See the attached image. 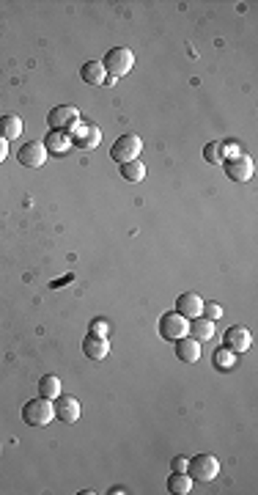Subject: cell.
Here are the masks:
<instances>
[{
    "instance_id": "obj_1",
    "label": "cell",
    "mask_w": 258,
    "mask_h": 495,
    "mask_svg": "<svg viewBox=\"0 0 258 495\" xmlns=\"http://www.w3.org/2000/svg\"><path fill=\"white\" fill-rule=\"evenodd\" d=\"M53 418H55L53 399L39 396V399H31V402L22 404V421H25L28 427H47Z\"/></svg>"
},
{
    "instance_id": "obj_2",
    "label": "cell",
    "mask_w": 258,
    "mask_h": 495,
    "mask_svg": "<svg viewBox=\"0 0 258 495\" xmlns=\"http://www.w3.org/2000/svg\"><path fill=\"white\" fill-rule=\"evenodd\" d=\"M187 476L193 482H215L220 476V460L215 454H198L187 460Z\"/></svg>"
},
{
    "instance_id": "obj_3",
    "label": "cell",
    "mask_w": 258,
    "mask_h": 495,
    "mask_svg": "<svg viewBox=\"0 0 258 495\" xmlns=\"http://www.w3.org/2000/svg\"><path fill=\"white\" fill-rule=\"evenodd\" d=\"M47 124H50V130L72 135V132L80 127V110H77L74 105H58V107L50 110Z\"/></svg>"
},
{
    "instance_id": "obj_4",
    "label": "cell",
    "mask_w": 258,
    "mask_h": 495,
    "mask_svg": "<svg viewBox=\"0 0 258 495\" xmlns=\"http://www.w3.org/2000/svg\"><path fill=\"white\" fill-rule=\"evenodd\" d=\"M104 72H110L113 77H124L127 72H132V66H135V55H132V50L127 47H110L107 53H104Z\"/></svg>"
},
{
    "instance_id": "obj_5",
    "label": "cell",
    "mask_w": 258,
    "mask_h": 495,
    "mask_svg": "<svg viewBox=\"0 0 258 495\" xmlns=\"http://www.w3.org/2000/svg\"><path fill=\"white\" fill-rule=\"evenodd\" d=\"M223 171H226V176L231 182H239V185H245V182H250L253 179V173H256V165L253 160L242 152V154H233V157H226L223 160Z\"/></svg>"
},
{
    "instance_id": "obj_6",
    "label": "cell",
    "mask_w": 258,
    "mask_h": 495,
    "mask_svg": "<svg viewBox=\"0 0 258 495\" xmlns=\"http://www.w3.org/2000/svg\"><path fill=\"white\" fill-rule=\"evenodd\" d=\"M140 152H143V140H140L137 135H121V138L113 143L110 157L121 165V163H129V160H137Z\"/></svg>"
},
{
    "instance_id": "obj_7",
    "label": "cell",
    "mask_w": 258,
    "mask_h": 495,
    "mask_svg": "<svg viewBox=\"0 0 258 495\" xmlns=\"http://www.w3.org/2000/svg\"><path fill=\"white\" fill-rule=\"evenodd\" d=\"M187 330H190V319H184L176 311H168V314L160 317V336L165 341H170V344L179 341L182 336H187Z\"/></svg>"
},
{
    "instance_id": "obj_8",
    "label": "cell",
    "mask_w": 258,
    "mask_h": 495,
    "mask_svg": "<svg viewBox=\"0 0 258 495\" xmlns=\"http://www.w3.org/2000/svg\"><path fill=\"white\" fill-rule=\"evenodd\" d=\"M99 140H102V130H99L97 124H83V121H80V127L72 132V146L80 149V152L97 149Z\"/></svg>"
},
{
    "instance_id": "obj_9",
    "label": "cell",
    "mask_w": 258,
    "mask_h": 495,
    "mask_svg": "<svg viewBox=\"0 0 258 495\" xmlns=\"http://www.w3.org/2000/svg\"><path fill=\"white\" fill-rule=\"evenodd\" d=\"M250 344H253V336H250V330L242 328V325L228 328L226 336H223V347H228V350H231V352H236V355L247 352V350H250Z\"/></svg>"
},
{
    "instance_id": "obj_10",
    "label": "cell",
    "mask_w": 258,
    "mask_h": 495,
    "mask_svg": "<svg viewBox=\"0 0 258 495\" xmlns=\"http://www.w3.org/2000/svg\"><path fill=\"white\" fill-rule=\"evenodd\" d=\"M83 352H86V358H91V361H104L107 352H110V338L91 330V333L83 338Z\"/></svg>"
},
{
    "instance_id": "obj_11",
    "label": "cell",
    "mask_w": 258,
    "mask_h": 495,
    "mask_svg": "<svg viewBox=\"0 0 258 495\" xmlns=\"http://www.w3.org/2000/svg\"><path fill=\"white\" fill-rule=\"evenodd\" d=\"M17 160H20V165H25V168H41V165L47 163V149H44L41 140H31V143H25L17 152Z\"/></svg>"
},
{
    "instance_id": "obj_12",
    "label": "cell",
    "mask_w": 258,
    "mask_h": 495,
    "mask_svg": "<svg viewBox=\"0 0 258 495\" xmlns=\"http://www.w3.org/2000/svg\"><path fill=\"white\" fill-rule=\"evenodd\" d=\"M203 311V300L198 292H182L176 297V314H182L184 319H198Z\"/></svg>"
},
{
    "instance_id": "obj_13",
    "label": "cell",
    "mask_w": 258,
    "mask_h": 495,
    "mask_svg": "<svg viewBox=\"0 0 258 495\" xmlns=\"http://www.w3.org/2000/svg\"><path fill=\"white\" fill-rule=\"evenodd\" d=\"M53 407H55V418L61 424H74L80 418V402L74 396H58L53 402Z\"/></svg>"
},
{
    "instance_id": "obj_14",
    "label": "cell",
    "mask_w": 258,
    "mask_h": 495,
    "mask_svg": "<svg viewBox=\"0 0 258 495\" xmlns=\"http://www.w3.org/2000/svg\"><path fill=\"white\" fill-rule=\"evenodd\" d=\"M173 347H176V358L184 363H198L201 358V341H195L190 336H182L179 341H173Z\"/></svg>"
},
{
    "instance_id": "obj_15",
    "label": "cell",
    "mask_w": 258,
    "mask_h": 495,
    "mask_svg": "<svg viewBox=\"0 0 258 495\" xmlns=\"http://www.w3.org/2000/svg\"><path fill=\"white\" fill-rule=\"evenodd\" d=\"M44 149H47V154L53 152V154H64V152H69L72 149V135H66V132H55L50 130L47 135H44Z\"/></svg>"
},
{
    "instance_id": "obj_16",
    "label": "cell",
    "mask_w": 258,
    "mask_h": 495,
    "mask_svg": "<svg viewBox=\"0 0 258 495\" xmlns=\"http://www.w3.org/2000/svg\"><path fill=\"white\" fill-rule=\"evenodd\" d=\"M22 130H25V124H22L20 116H14V113L0 116V138H6L8 143H11L14 138H22Z\"/></svg>"
},
{
    "instance_id": "obj_17",
    "label": "cell",
    "mask_w": 258,
    "mask_h": 495,
    "mask_svg": "<svg viewBox=\"0 0 258 495\" xmlns=\"http://www.w3.org/2000/svg\"><path fill=\"white\" fill-rule=\"evenodd\" d=\"M80 77H83V83H88V86H104L107 72H104L102 61H88V64H83V69H80Z\"/></svg>"
},
{
    "instance_id": "obj_18",
    "label": "cell",
    "mask_w": 258,
    "mask_h": 495,
    "mask_svg": "<svg viewBox=\"0 0 258 495\" xmlns=\"http://www.w3.org/2000/svg\"><path fill=\"white\" fill-rule=\"evenodd\" d=\"M187 336H193L195 341H209V338H215V322L212 319H206V317H198V319H190V330H187Z\"/></svg>"
},
{
    "instance_id": "obj_19",
    "label": "cell",
    "mask_w": 258,
    "mask_h": 495,
    "mask_svg": "<svg viewBox=\"0 0 258 495\" xmlns=\"http://www.w3.org/2000/svg\"><path fill=\"white\" fill-rule=\"evenodd\" d=\"M193 479L187 476V473H170L168 476V493H173V495H187V493H193Z\"/></svg>"
},
{
    "instance_id": "obj_20",
    "label": "cell",
    "mask_w": 258,
    "mask_h": 495,
    "mask_svg": "<svg viewBox=\"0 0 258 495\" xmlns=\"http://www.w3.org/2000/svg\"><path fill=\"white\" fill-rule=\"evenodd\" d=\"M121 179H124V182H132V185L143 182V179H146V165L140 163V160L121 163Z\"/></svg>"
},
{
    "instance_id": "obj_21",
    "label": "cell",
    "mask_w": 258,
    "mask_h": 495,
    "mask_svg": "<svg viewBox=\"0 0 258 495\" xmlns=\"http://www.w3.org/2000/svg\"><path fill=\"white\" fill-rule=\"evenodd\" d=\"M39 394L44 396V399H58L61 396V380L55 374H44L39 380Z\"/></svg>"
},
{
    "instance_id": "obj_22",
    "label": "cell",
    "mask_w": 258,
    "mask_h": 495,
    "mask_svg": "<svg viewBox=\"0 0 258 495\" xmlns=\"http://www.w3.org/2000/svg\"><path fill=\"white\" fill-rule=\"evenodd\" d=\"M233 366H236V352H231L228 347H220V350H215V369L231 371Z\"/></svg>"
},
{
    "instance_id": "obj_23",
    "label": "cell",
    "mask_w": 258,
    "mask_h": 495,
    "mask_svg": "<svg viewBox=\"0 0 258 495\" xmlns=\"http://www.w3.org/2000/svg\"><path fill=\"white\" fill-rule=\"evenodd\" d=\"M203 160H206V163H212V165H220L223 160H226L220 140H212V143H206V146H203Z\"/></svg>"
},
{
    "instance_id": "obj_24",
    "label": "cell",
    "mask_w": 258,
    "mask_h": 495,
    "mask_svg": "<svg viewBox=\"0 0 258 495\" xmlns=\"http://www.w3.org/2000/svg\"><path fill=\"white\" fill-rule=\"evenodd\" d=\"M201 317H206V319H220L223 317V305H217V303H203V311H201Z\"/></svg>"
},
{
    "instance_id": "obj_25",
    "label": "cell",
    "mask_w": 258,
    "mask_h": 495,
    "mask_svg": "<svg viewBox=\"0 0 258 495\" xmlns=\"http://www.w3.org/2000/svg\"><path fill=\"white\" fill-rule=\"evenodd\" d=\"M170 468H173L176 473H187V457H173V460H170Z\"/></svg>"
},
{
    "instance_id": "obj_26",
    "label": "cell",
    "mask_w": 258,
    "mask_h": 495,
    "mask_svg": "<svg viewBox=\"0 0 258 495\" xmlns=\"http://www.w3.org/2000/svg\"><path fill=\"white\" fill-rule=\"evenodd\" d=\"M91 330H94V333H102V336H107V322H104V319H94V325H91Z\"/></svg>"
},
{
    "instance_id": "obj_27",
    "label": "cell",
    "mask_w": 258,
    "mask_h": 495,
    "mask_svg": "<svg viewBox=\"0 0 258 495\" xmlns=\"http://www.w3.org/2000/svg\"><path fill=\"white\" fill-rule=\"evenodd\" d=\"M8 157V140L6 138H0V163Z\"/></svg>"
}]
</instances>
